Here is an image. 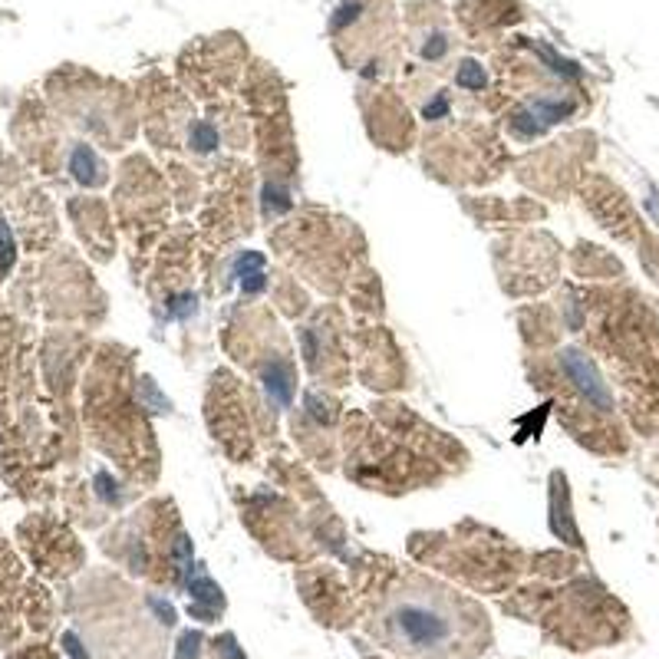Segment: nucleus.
<instances>
[{"label":"nucleus","instance_id":"1","mask_svg":"<svg viewBox=\"0 0 659 659\" xmlns=\"http://www.w3.org/2000/svg\"><path fill=\"white\" fill-rule=\"evenodd\" d=\"M462 610V600H455L452 593L438 590L432 583H406L389 600L383 626L399 650L416 656H438L468 630Z\"/></svg>","mask_w":659,"mask_h":659},{"label":"nucleus","instance_id":"2","mask_svg":"<svg viewBox=\"0 0 659 659\" xmlns=\"http://www.w3.org/2000/svg\"><path fill=\"white\" fill-rule=\"evenodd\" d=\"M567 369H570V376L577 379V386H580L583 393L590 396V399L600 406V409H610V393L603 389V383L597 379L593 366L583 360L580 353H567Z\"/></svg>","mask_w":659,"mask_h":659},{"label":"nucleus","instance_id":"3","mask_svg":"<svg viewBox=\"0 0 659 659\" xmlns=\"http://www.w3.org/2000/svg\"><path fill=\"white\" fill-rule=\"evenodd\" d=\"M462 83L465 86H481L485 83V73H481L475 63H465V69H462Z\"/></svg>","mask_w":659,"mask_h":659}]
</instances>
